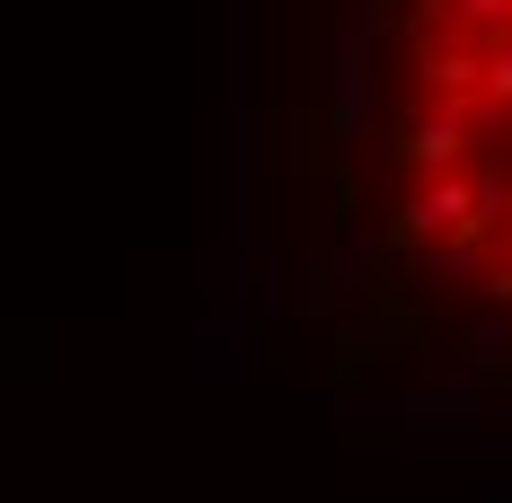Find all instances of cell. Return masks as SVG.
<instances>
[{
	"instance_id": "1",
	"label": "cell",
	"mask_w": 512,
	"mask_h": 503,
	"mask_svg": "<svg viewBox=\"0 0 512 503\" xmlns=\"http://www.w3.org/2000/svg\"><path fill=\"white\" fill-rule=\"evenodd\" d=\"M389 265L512 327V0H389Z\"/></svg>"
}]
</instances>
